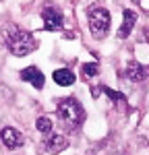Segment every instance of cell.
<instances>
[{"mask_svg":"<svg viewBox=\"0 0 149 155\" xmlns=\"http://www.w3.org/2000/svg\"><path fill=\"white\" fill-rule=\"evenodd\" d=\"M87 23H89V31L95 39H104L110 31L112 17L106 8H93L87 12Z\"/></svg>","mask_w":149,"mask_h":155,"instance_id":"3957f363","label":"cell"},{"mask_svg":"<svg viewBox=\"0 0 149 155\" xmlns=\"http://www.w3.org/2000/svg\"><path fill=\"white\" fill-rule=\"evenodd\" d=\"M135 23H137V12L131 11V8L124 11L122 12V25H120V29H118V39H126V37L131 35Z\"/></svg>","mask_w":149,"mask_h":155,"instance_id":"52a82bcc","label":"cell"},{"mask_svg":"<svg viewBox=\"0 0 149 155\" xmlns=\"http://www.w3.org/2000/svg\"><path fill=\"white\" fill-rule=\"evenodd\" d=\"M126 77L133 81V83H139V81H145L149 77V66H143L139 62H131L126 66Z\"/></svg>","mask_w":149,"mask_h":155,"instance_id":"ba28073f","label":"cell"},{"mask_svg":"<svg viewBox=\"0 0 149 155\" xmlns=\"http://www.w3.org/2000/svg\"><path fill=\"white\" fill-rule=\"evenodd\" d=\"M54 83L60 87H71L74 85V72L71 68H58L54 71Z\"/></svg>","mask_w":149,"mask_h":155,"instance_id":"30bf717a","label":"cell"},{"mask_svg":"<svg viewBox=\"0 0 149 155\" xmlns=\"http://www.w3.org/2000/svg\"><path fill=\"white\" fill-rule=\"evenodd\" d=\"M104 93L110 97L118 107H126V99H124L122 93H118V91H114V89H108V87H104Z\"/></svg>","mask_w":149,"mask_h":155,"instance_id":"7c38bea8","label":"cell"},{"mask_svg":"<svg viewBox=\"0 0 149 155\" xmlns=\"http://www.w3.org/2000/svg\"><path fill=\"white\" fill-rule=\"evenodd\" d=\"M2 35H4L6 48L11 50L12 56H27V54H31L37 48L33 33L25 31V29L17 27V25H6Z\"/></svg>","mask_w":149,"mask_h":155,"instance_id":"6da1fadb","label":"cell"},{"mask_svg":"<svg viewBox=\"0 0 149 155\" xmlns=\"http://www.w3.org/2000/svg\"><path fill=\"white\" fill-rule=\"evenodd\" d=\"M66 147H68V139L64 134H52L46 141V151L50 153H62Z\"/></svg>","mask_w":149,"mask_h":155,"instance_id":"9c48e42d","label":"cell"},{"mask_svg":"<svg viewBox=\"0 0 149 155\" xmlns=\"http://www.w3.org/2000/svg\"><path fill=\"white\" fill-rule=\"evenodd\" d=\"M98 74H99L98 62H85V64H83V77H85V79H95Z\"/></svg>","mask_w":149,"mask_h":155,"instance_id":"4fadbf2b","label":"cell"},{"mask_svg":"<svg viewBox=\"0 0 149 155\" xmlns=\"http://www.w3.org/2000/svg\"><path fill=\"white\" fill-rule=\"evenodd\" d=\"M0 139H2V143H4V147L8 151H15V149H19L23 145V134L17 128H12V126H4L0 130Z\"/></svg>","mask_w":149,"mask_h":155,"instance_id":"5b68a950","label":"cell"},{"mask_svg":"<svg viewBox=\"0 0 149 155\" xmlns=\"http://www.w3.org/2000/svg\"><path fill=\"white\" fill-rule=\"evenodd\" d=\"M58 118L71 128H79L85 120V110L81 106V101L77 97H62L58 101Z\"/></svg>","mask_w":149,"mask_h":155,"instance_id":"7a4b0ae2","label":"cell"},{"mask_svg":"<svg viewBox=\"0 0 149 155\" xmlns=\"http://www.w3.org/2000/svg\"><path fill=\"white\" fill-rule=\"evenodd\" d=\"M21 79H23L25 83H31L35 89H44V83H46V79H44V72L39 71L37 66H27L21 71Z\"/></svg>","mask_w":149,"mask_h":155,"instance_id":"8992f818","label":"cell"},{"mask_svg":"<svg viewBox=\"0 0 149 155\" xmlns=\"http://www.w3.org/2000/svg\"><path fill=\"white\" fill-rule=\"evenodd\" d=\"M35 128L41 132V134H50L54 126H52V120H50L48 116H39V118L35 120Z\"/></svg>","mask_w":149,"mask_h":155,"instance_id":"8fae6325","label":"cell"},{"mask_svg":"<svg viewBox=\"0 0 149 155\" xmlns=\"http://www.w3.org/2000/svg\"><path fill=\"white\" fill-rule=\"evenodd\" d=\"M41 21H44V29L46 31H58L62 27V12L56 6L46 4L41 8Z\"/></svg>","mask_w":149,"mask_h":155,"instance_id":"277c9868","label":"cell"}]
</instances>
